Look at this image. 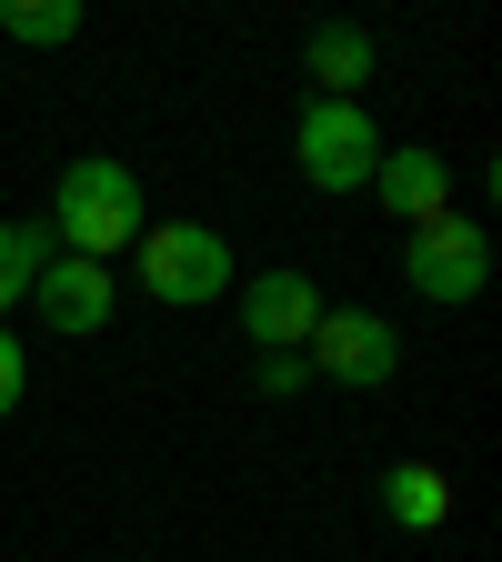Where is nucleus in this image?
Segmentation results:
<instances>
[{
	"instance_id": "9b49d317",
	"label": "nucleus",
	"mask_w": 502,
	"mask_h": 562,
	"mask_svg": "<svg viewBox=\"0 0 502 562\" xmlns=\"http://www.w3.org/2000/svg\"><path fill=\"white\" fill-rule=\"evenodd\" d=\"M81 0H0V31L31 41V50H60V41H81Z\"/></svg>"
},
{
	"instance_id": "20e7f679",
	"label": "nucleus",
	"mask_w": 502,
	"mask_h": 562,
	"mask_svg": "<svg viewBox=\"0 0 502 562\" xmlns=\"http://www.w3.org/2000/svg\"><path fill=\"white\" fill-rule=\"evenodd\" d=\"M402 281H412L422 302H472L482 281H492V241H482V222H462V211L422 222V232L402 241Z\"/></svg>"
},
{
	"instance_id": "39448f33",
	"label": "nucleus",
	"mask_w": 502,
	"mask_h": 562,
	"mask_svg": "<svg viewBox=\"0 0 502 562\" xmlns=\"http://www.w3.org/2000/svg\"><path fill=\"white\" fill-rule=\"evenodd\" d=\"M302 362H312L322 382L382 392V382L402 372V341H392V322H382V312H322V322H312V341H302Z\"/></svg>"
},
{
	"instance_id": "423d86ee",
	"label": "nucleus",
	"mask_w": 502,
	"mask_h": 562,
	"mask_svg": "<svg viewBox=\"0 0 502 562\" xmlns=\"http://www.w3.org/2000/svg\"><path fill=\"white\" fill-rule=\"evenodd\" d=\"M312 322H322V292H312V271H261L252 292H242V331L261 341V351H302L312 341Z\"/></svg>"
},
{
	"instance_id": "f8f14e48",
	"label": "nucleus",
	"mask_w": 502,
	"mask_h": 562,
	"mask_svg": "<svg viewBox=\"0 0 502 562\" xmlns=\"http://www.w3.org/2000/svg\"><path fill=\"white\" fill-rule=\"evenodd\" d=\"M41 222H0V312H21L31 302V281H41Z\"/></svg>"
},
{
	"instance_id": "f03ea898",
	"label": "nucleus",
	"mask_w": 502,
	"mask_h": 562,
	"mask_svg": "<svg viewBox=\"0 0 502 562\" xmlns=\"http://www.w3.org/2000/svg\"><path fill=\"white\" fill-rule=\"evenodd\" d=\"M131 261H141V292L171 302V312H201V302L232 292V241L211 232V222H161V232H141Z\"/></svg>"
},
{
	"instance_id": "1a4fd4ad",
	"label": "nucleus",
	"mask_w": 502,
	"mask_h": 562,
	"mask_svg": "<svg viewBox=\"0 0 502 562\" xmlns=\"http://www.w3.org/2000/svg\"><path fill=\"white\" fill-rule=\"evenodd\" d=\"M372 31L362 21H322L312 41H302V70H312V81H322V101H362V81H372Z\"/></svg>"
},
{
	"instance_id": "9d476101",
	"label": "nucleus",
	"mask_w": 502,
	"mask_h": 562,
	"mask_svg": "<svg viewBox=\"0 0 502 562\" xmlns=\"http://www.w3.org/2000/svg\"><path fill=\"white\" fill-rule=\"evenodd\" d=\"M382 513H392L402 532H443V522H453V482H443L433 462H392V472H382Z\"/></svg>"
},
{
	"instance_id": "ddd939ff",
	"label": "nucleus",
	"mask_w": 502,
	"mask_h": 562,
	"mask_svg": "<svg viewBox=\"0 0 502 562\" xmlns=\"http://www.w3.org/2000/svg\"><path fill=\"white\" fill-rule=\"evenodd\" d=\"M21 392H31V351H21L11 322H0V412H21Z\"/></svg>"
},
{
	"instance_id": "7ed1b4c3",
	"label": "nucleus",
	"mask_w": 502,
	"mask_h": 562,
	"mask_svg": "<svg viewBox=\"0 0 502 562\" xmlns=\"http://www.w3.org/2000/svg\"><path fill=\"white\" fill-rule=\"evenodd\" d=\"M292 151H302V181L312 191H362L382 171V131L362 101H312L302 131H292Z\"/></svg>"
},
{
	"instance_id": "f257e3e1",
	"label": "nucleus",
	"mask_w": 502,
	"mask_h": 562,
	"mask_svg": "<svg viewBox=\"0 0 502 562\" xmlns=\"http://www.w3.org/2000/svg\"><path fill=\"white\" fill-rule=\"evenodd\" d=\"M141 232H152V222H141L131 161H70L60 171V191H51V241H70V261H101L111 271V251L141 241Z\"/></svg>"
},
{
	"instance_id": "6e6552de",
	"label": "nucleus",
	"mask_w": 502,
	"mask_h": 562,
	"mask_svg": "<svg viewBox=\"0 0 502 562\" xmlns=\"http://www.w3.org/2000/svg\"><path fill=\"white\" fill-rule=\"evenodd\" d=\"M372 201L392 211V222H443L453 211V161L443 151H382V171H372Z\"/></svg>"
},
{
	"instance_id": "0eeeda50",
	"label": "nucleus",
	"mask_w": 502,
	"mask_h": 562,
	"mask_svg": "<svg viewBox=\"0 0 502 562\" xmlns=\"http://www.w3.org/2000/svg\"><path fill=\"white\" fill-rule=\"evenodd\" d=\"M31 302H41V322H51V331L91 341V331L111 322V271H101V261H70V251H51V261H41V281H31Z\"/></svg>"
},
{
	"instance_id": "4468645a",
	"label": "nucleus",
	"mask_w": 502,
	"mask_h": 562,
	"mask_svg": "<svg viewBox=\"0 0 502 562\" xmlns=\"http://www.w3.org/2000/svg\"><path fill=\"white\" fill-rule=\"evenodd\" d=\"M312 382V362H302V351H261V402H292Z\"/></svg>"
}]
</instances>
